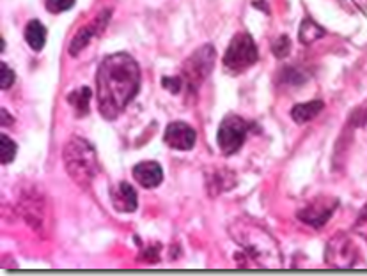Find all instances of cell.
Masks as SVG:
<instances>
[{"label":"cell","instance_id":"obj_13","mask_svg":"<svg viewBox=\"0 0 367 276\" xmlns=\"http://www.w3.org/2000/svg\"><path fill=\"white\" fill-rule=\"evenodd\" d=\"M325 109V103L321 99L309 101V103H300V105L293 106L291 117L296 124H305L309 120H312L314 117H318L319 113Z\"/></svg>","mask_w":367,"mask_h":276},{"label":"cell","instance_id":"obj_5","mask_svg":"<svg viewBox=\"0 0 367 276\" xmlns=\"http://www.w3.org/2000/svg\"><path fill=\"white\" fill-rule=\"evenodd\" d=\"M215 57H217V52H215V48L211 45L201 46V48L195 50V52L188 57L183 66V76L185 82H187L192 89L199 87L208 78V75H210L211 69H213Z\"/></svg>","mask_w":367,"mask_h":276},{"label":"cell","instance_id":"obj_9","mask_svg":"<svg viewBox=\"0 0 367 276\" xmlns=\"http://www.w3.org/2000/svg\"><path fill=\"white\" fill-rule=\"evenodd\" d=\"M165 144L176 151H190L194 149L195 142H197V133L190 124L183 123V120H176L171 123L165 130L164 134Z\"/></svg>","mask_w":367,"mask_h":276},{"label":"cell","instance_id":"obj_19","mask_svg":"<svg viewBox=\"0 0 367 276\" xmlns=\"http://www.w3.org/2000/svg\"><path fill=\"white\" fill-rule=\"evenodd\" d=\"M272 50H274V55L277 59H284V57H288L291 53V39L288 36H279L274 41Z\"/></svg>","mask_w":367,"mask_h":276},{"label":"cell","instance_id":"obj_22","mask_svg":"<svg viewBox=\"0 0 367 276\" xmlns=\"http://www.w3.org/2000/svg\"><path fill=\"white\" fill-rule=\"evenodd\" d=\"M353 230H355L360 237H363L367 241V204L362 209V213L359 214V218H356L355 225H353Z\"/></svg>","mask_w":367,"mask_h":276},{"label":"cell","instance_id":"obj_4","mask_svg":"<svg viewBox=\"0 0 367 276\" xmlns=\"http://www.w3.org/2000/svg\"><path fill=\"white\" fill-rule=\"evenodd\" d=\"M258 46L248 34H236L229 43L224 55V66L231 71H243L258 62Z\"/></svg>","mask_w":367,"mask_h":276},{"label":"cell","instance_id":"obj_8","mask_svg":"<svg viewBox=\"0 0 367 276\" xmlns=\"http://www.w3.org/2000/svg\"><path fill=\"white\" fill-rule=\"evenodd\" d=\"M109 18H110V11H103L100 13V15H98L89 25L82 27V29L75 34L73 41L69 43V55L76 57L84 48H87L89 43L107 29V25H109Z\"/></svg>","mask_w":367,"mask_h":276},{"label":"cell","instance_id":"obj_23","mask_svg":"<svg viewBox=\"0 0 367 276\" xmlns=\"http://www.w3.org/2000/svg\"><path fill=\"white\" fill-rule=\"evenodd\" d=\"M181 85H183L181 78H164V87L171 92L178 94L181 90Z\"/></svg>","mask_w":367,"mask_h":276},{"label":"cell","instance_id":"obj_11","mask_svg":"<svg viewBox=\"0 0 367 276\" xmlns=\"http://www.w3.org/2000/svg\"><path fill=\"white\" fill-rule=\"evenodd\" d=\"M110 198H112V205L117 213H133L139 205L135 188L126 181H121L112 188Z\"/></svg>","mask_w":367,"mask_h":276},{"label":"cell","instance_id":"obj_18","mask_svg":"<svg viewBox=\"0 0 367 276\" xmlns=\"http://www.w3.org/2000/svg\"><path fill=\"white\" fill-rule=\"evenodd\" d=\"M208 186H210V193L217 195V190L215 188L218 186V193L222 191H227L229 188H232V184H227V172H215L211 176V181H208Z\"/></svg>","mask_w":367,"mask_h":276},{"label":"cell","instance_id":"obj_21","mask_svg":"<svg viewBox=\"0 0 367 276\" xmlns=\"http://www.w3.org/2000/svg\"><path fill=\"white\" fill-rule=\"evenodd\" d=\"M73 6H75V0H46V9L50 13H55V15L57 13L68 11Z\"/></svg>","mask_w":367,"mask_h":276},{"label":"cell","instance_id":"obj_10","mask_svg":"<svg viewBox=\"0 0 367 276\" xmlns=\"http://www.w3.org/2000/svg\"><path fill=\"white\" fill-rule=\"evenodd\" d=\"M335 207H338V202H328V198H318L312 204H309L305 209L300 211L298 218L311 227L321 228L330 220Z\"/></svg>","mask_w":367,"mask_h":276},{"label":"cell","instance_id":"obj_6","mask_svg":"<svg viewBox=\"0 0 367 276\" xmlns=\"http://www.w3.org/2000/svg\"><path fill=\"white\" fill-rule=\"evenodd\" d=\"M359 251H356L353 239L345 232H338L326 243L325 261L333 269H349L355 265Z\"/></svg>","mask_w":367,"mask_h":276},{"label":"cell","instance_id":"obj_20","mask_svg":"<svg viewBox=\"0 0 367 276\" xmlns=\"http://www.w3.org/2000/svg\"><path fill=\"white\" fill-rule=\"evenodd\" d=\"M15 83V71L6 62L0 64V87L2 89H9Z\"/></svg>","mask_w":367,"mask_h":276},{"label":"cell","instance_id":"obj_12","mask_svg":"<svg viewBox=\"0 0 367 276\" xmlns=\"http://www.w3.org/2000/svg\"><path fill=\"white\" fill-rule=\"evenodd\" d=\"M133 177L140 186L151 190V188L160 186V183L164 181V170L156 161H142L133 168Z\"/></svg>","mask_w":367,"mask_h":276},{"label":"cell","instance_id":"obj_15","mask_svg":"<svg viewBox=\"0 0 367 276\" xmlns=\"http://www.w3.org/2000/svg\"><path fill=\"white\" fill-rule=\"evenodd\" d=\"M323 36H325V29H321V27L316 22H312V20H304L302 25H300L298 39L300 43H304V45H311V43L321 39Z\"/></svg>","mask_w":367,"mask_h":276},{"label":"cell","instance_id":"obj_7","mask_svg":"<svg viewBox=\"0 0 367 276\" xmlns=\"http://www.w3.org/2000/svg\"><path fill=\"white\" fill-rule=\"evenodd\" d=\"M248 126L241 117L238 116H227L220 123L217 133V142L220 147L222 153L225 156H231V154L238 153L243 146L245 138H247Z\"/></svg>","mask_w":367,"mask_h":276},{"label":"cell","instance_id":"obj_3","mask_svg":"<svg viewBox=\"0 0 367 276\" xmlns=\"http://www.w3.org/2000/svg\"><path fill=\"white\" fill-rule=\"evenodd\" d=\"M64 168L79 186H89L98 174L96 149L86 138L73 137L62 149Z\"/></svg>","mask_w":367,"mask_h":276},{"label":"cell","instance_id":"obj_1","mask_svg":"<svg viewBox=\"0 0 367 276\" xmlns=\"http://www.w3.org/2000/svg\"><path fill=\"white\" fill-rule=\"evenodd\" d=\"M140 89V67L128 53H114L103 59L96 73L98 109L105 119L124 112Z\"/></svg>","mask_w":367,"mask_h":276},{"label":"cell","instance_id":"obj_2","mask_svg":"<svg viewBox=\"0 0 367 276\" xmlns=\"http://www.w3.org/2000/svg\"><path fill=\"white\" fill-rule=\"evenodd\" d=\"M229 234L234 239V243L261 268L281 269L284 264L282 251L274 235L255 221L238 218L229 227Z\"/></svg>","mask_w":367,"mask_h":276},{"label":"cell","instance_id":"obj_16","mask_svg":"<svg viewBox=\"0 0 367 276\" xmlns=\"http://www.w3.org/2000/svg\"><path fill=\"white\" fill-rule=\"evenodd\" d=\"M68 101L75 106V110L79 112V116H86L89 112V101H91V89L89 87H80L75 92H72L68 96Z\"/></svg>","mask_w":367,"mask_h":276},{"label":"cell","instance_id":"obj_14","mask_svg":"<svg viewBox=\"0 0 367 276\" xmlns=\"http://www.w3.org/2000/svg\"><path fill=\"white\" fill-rule=\"evenodd\" d=\"M25 41L34 52H41L46 43V29L39 20H32L25 27Z\"/></svg>","mask_w":367,"mask_h":276},{"label":"cell","instance_id":"obj_17","mask_svg":"<svg viewBox=\"0 0 367 276\" xmlns=\"http://www.w3.org/2000/svg\"><path fill=\"white\" fill-rule=\"evenodd\" d=\"M0 156H2L0 160H2V163L4 165L11 163L16 156L15 140H13L11 137H8L6 133H2V137H0Z\"/></svg>","mask_w":367,"mask_h":276}]
</instances>
